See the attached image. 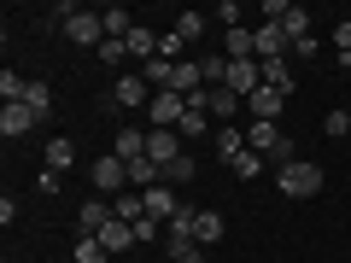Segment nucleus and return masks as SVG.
I'll list each match as a JSON object with an SVG mask.
<instances>
[{"mask_svg":"<svg viewBox=\"0 0 351 263\" xmlns=\"http://www.w3.org/2000/svg\"><path fill=\"white\" fill-rule=\"evenodd\" d=\"M276 181H281V193H287V199H316V193H322V164L316 158H293L287 170H276Z\"/></svg>","mask_w":351,"mask_h":263,"instance_id":"f257e3e1","label":"nucleus"},{"mask_svg":"<svg viewBox=\"0 0 351 263\" xmlns=\"http://www.w3.org/2000/svg\"><path fill=\"white\" fill-rule=\"evenodd\" d=\"M88 175H94V188H100L106 199H117V193L129 188V164L117 158V152H106V158H94V170H88Z\"/></svg>","mask_w":351,"mask_h":263,"instance_id":"f03ea898","label":"nucleus"},{"mask_svg":"<svg viewBox=\"0 0 351 263\" xmlns=\"http://www.w3.org/2000/svg\"><path fill=\"white\" fill-rule=\"evenodd\" d=\"M112 105H117V112H141V105H152V88H147V76H141V71L117 76V82H112Z\"/></svg>","mask_w":351,"mask_h":263,"instance_id":"7ed1b4c3","label":"nucleus"},{"mask_svg":"<svg viewBox=\"0 0 351 263\" xmlns=\"http://www.w3.org/2000/svg\"><path fill=\"white\" fill-rule=\"evenodd\" d=\"M64 41H76V47H100V41H106V18L82 6V12H76L71 24H64Z\"/></svg>","mask_w":351,"mask_h":263,"instance_id":"20e7f679","label":"nucleus"},{"mask_svg":"<svg viewBox=\"0 0 351 263\" xmlns=\"http://www.w3.org/2000/svg\"><path fill=\"white\" fill-rule=\"evenodd\" d=\"M258 88H263V64H258V59H234V64H228V94L252 100Z\"/></svg>","mask_w":351,"mask_h":263,"instance_id":"39448f33","label":"nucleus"},{"mask_svg":"<svg viewBox=\"0 0 351 263\" xmlns=\"http://www.w3.org/2000/svg\"><path fill=\"white\" fill-rule=\"evenodd\" d=\"M152 129H182V112H188V100H182V94H170V88H164V94H152Z\"/></svg>","mask_w":351,"mask_h":263,"instance_id":"423d86ee","label":"nucleus"},{"mask_svg":"<svg viewBox=\"0 0 351 263\" xmlns=\"http://www.w3.org/2000/svg\"><path fill=\"white\" fill-rule=\"evenodd\" d=\"M182 152H188V147H182V135H176V129H147V158L158 164V170H164L170 158H182Z\"/></svg>","mask_w":351,"mask_h":263,"instance_id":"0eeeda50","label":"nucleus"},{"mask_svg":"<svg viewBox=\"0 0 351 263\" xmlns=\"http://www.w3.org/2000/svg\"><path fill=\"white\" fill-rule=\"evenodd\" d=\"M252 47H258V59H287L293 41H287L281 24H258V29H252Z\"/></svg>","mask_w":351,"mask_h":263,"instance_id":"6e6552de","label":"nucleus"},{"mask_svg":"<svg viewBox=\"0 0 351 263\" xmlns=\"http://www.w3.org/2000/svg\"><path fill=\"white\" fill-rule=\"evenodd\" d=\"M246 112H252V123H276L281 112H287V94H276V88H258L246 100Z\"/></svg>","mask_w":351,"mask_h":263,"instance_id":"1a4fd4ad","label":"nucleus"},{"mask_svg":"<svg viewBox=\"0 0 351 263\" xmlns=\"http://www.w3.org/2000/svg\"><path fill=\"white\" fill-rule=\"evenodd\" d=\"M182 211H193V205H182L176 199V188H147V216H158V223H170V216H182Z\"/></svg>","mask_w":351,"mask_h":263,"instance_id":"9d476101","label":"nucleus"},{"mask_svg":"<svg viewBox=\"0 0 351 263\" xmlns=\"http://www.w3.org/2000/svg\"><path fill=\"white\" fill-rule=\"evenodd\" d=\"M36 123H41V117L29 112L24 100H18V105H6V112H0V135H6V140H18V135H29V129H36Z\"/></svg>","mask_w":351,"mask_h":263,"instance_id":"9b49d317","label":"nucleus"},{"mask_svg":"<svg viewBox=\"0 0 351 263\" xmlns=\"http://www.w3.org/2000/svg\"><path fill=\"white\" fill-rule=\"evenodd\" d=\"M246 147H252V152H269V158H276V152L287 147V135H281V123H252V129H246Z\"/></svg>","mask_w":351,"mask_h":263,"instance_id":"f8f14e48","label":"nucleus"},{"mask_svg":"<svg viewBox=\"0 0 351 263\" xmlns=\"http://www.w3.org/2000/svg\"><path fill=\"white\" fill-rule=\"evenodd\" d=\"M258 64H263V88H276V94L293 100V59H258Z\"/></svg>","mask_w":351,"mask_h":263,"instance_id":"ddd939ff","label":"nucleus"},{"mask_svg":"<svg viewBox=\"0 0 351 263\" xmlns=\"http://www.w3.org/2000/svg\"><path fill=\"white\" fill-rule=\"evenodd\" d=\"M223 234H228L223 211H193V240H199V246H217Z\"/></svg>","mask_w":351,"mask_h":263,"instance_id":"4468645a","label":"nucleus"},{"mask_svg":"<svg viewBox=\"0 0 351 263\" xmlns=\"http://www.w3.org/2000/svg\"><path fill=\"white\" fill-rule=\"evenodd\" d=\"M41 158H47V170H53V175H64V170L76 164V140H71V135H53Z\"/></svg>","mask_w":351,"mask_h":263,"instance_id":"2eb2a0df","label":"nucleus"},{"mask_svg":"<svg viewBox=\"0 0 351 263\" xmlns=\"http://www.w3.org/2000/svg\"><path fill=\"white\" fill-rule=\"evenodd\" d=\"M112 152L123 164H135V158H147V129H117V140H112Z\"/></svg>","mask_w":351,"mask_h":263,"instance_id":"dca6fc26","label":"nucleus"},{"mask_svg":"<svg viewBox=\"0 0 351 263\" xmlns=\"http://www.w3.org/2000/svg\"><path fill=\"white\" fill-rule=\"evenodd\" d=\"M205 105H211V123H228L246 100H240V94H228V88H205Z\"/></svg>","mask_w":351,"mask_h":263,"instance_id":"f3484780","label":"nucleus"},{"mask_svg":"<svg viewBox=\"0 0 351 263\" xmlns=\"http://www.w3.org/2000/svg\"><path fill=\"white\" fill-rule=\"evenodd\" d=\"M193 175H199V158H193V152H182V158L164 164V188H182V181H193Z\"/></svg>","mask_w":351,"mask_h":263,"instance_id":"a211bd4d","label":"nucleus"},{"mask_svg":"<svg viewBox=\"0 0 351 263\" xmlns=\"http://www.w3.org/2000/svg\"><path fill=\"white\" fill-rule=\"evenodd\" d=\"M106 223H112V205H106V199H94V205H82V211H76V228H82V234H100Z\"/></svg>","mask_w":351,"mask_h":263,"instance_id":"6ab92c4d","label":"nucleus"},{"mask_svg":"<svg viewBox=\"0 0 351 263\" xmlns=\"http://www.w3.org/2000/svg\"><path fill=\"white\" fill-rule=\"evenodd\" d=\"M129 59L135 64H147V59H158V36H152V29H129Z\"/></svg>","mask_w":351,"mask_h":263,"instance_id":"aec40b11","label":"nucleus"},{"mask_svg":"<svg viewBox=\"0 0 351 263\" xmlns=\"http://www.w3.org/2000/svg\"><path fill=\"white\" fill-rule=\"evenodd\" d=\"M106 36H112V41H129V29H135V12H129V6H106Z\"/></svg>","mask_w":351,"mask_h":263,"instance_id":"412c9836","label":"nucleus"},{"mask_svg":"<svg viewBox=\"0 0 351 263\" xmlns=\"http://www.w3.org/2000/svg\"><path fill=\"white\" fill-rule=\"evenodd\" d=\"M135 71L147 76L152 94H164V88H170V76H176V64H170V59H147V64H135Z\"/></svg>","mask_w":351,"mask_h":263,"instance_id":"4be33fe9","label":"nucleus"},{"mask_svg":"<svg viewBox=\"0 0 351 263\" xmlns=\"http://www.w3.org/2000/svg\"><path fill=\"white\" fill-rule=\"evenodd\" d=\"M223 53H228V59H258V47H252V29H246V24L228 29V36H223Z\"/></svg>","mask_w":351,"mask_h":263,"instance_id":"5701e85b","label":"nucleus"},{"mask_svg":"<svg viewBox=\"0 0 351 263\" xmlns=\"http://www.w3.org/2000/svg\"><path fill=\"white\" fill-rule=\"evenodd\" d=\"M112 216H123V223H141V216H147V193H117V199H112Z\"/></svg>","mask_w":351,"mask_h":263,"instance_id":"b1692460","label":"nucleus"},{"mask_svg":"<svg viewBox=\"0 0 351 263\" xmlns=\"http://www.w3.org/2000/svg\"><path fill=\"white\" fill-rule=\"evenodd\" d=\"M71 258H76V263H106V258H112V251L100 246V234H76V246H71Z\"/></svg>","mask_w":351,"mask_h":263,"instance_id":"393cba45","label":"nucleus"},{"mask_svg":"<svg viewBox=\"0 0 351 263\" xmlns=\"http://www.w3.org/2000/svg\"><path fill=\"white\" fill-rule=\"evenodd\" d=\"M217 152H223V158H228V164H234V158H240V152H246V135H240V129H234V123H223V129H217Z\"/></svg>","mask_w":351,"mask_h":263,"instance_id":"a878e982","label":"nucleus"},{"mask_svg":"<svg viewBox=\"0 0 351 263\" xmlns=\"http://www.w3.org/2000/svg\"><path fill=\"white\" fill-rule=\"evenodd\" d=\"M170 29H176V36H182V41L193 47V41L205 36V12H176V24H170Z\"/></svg>","mask_w":351,"mask_h":263,"instance_id":"bb28decb","label":"nucleus"},{"mask_svg":"<svg viewBox=\"0 0 351 263\" xmlns=\"http://www.w3.org/2000/svg\"><path fill=\"white\" fill-rule=\"evenodd\" d=\"M24 94H29V82H24V76L12 71V64H6V71H0V100H6V105H18Z\"/></svg>","mask_w":351,"mask_h":263,"instance_id":"cd10ccee","label":"nucleus"},{"mask_svg":"<svg viewBox=\"0 0 351 263\" xmlns=\"http://www.w3.org/2000/svg\"><path fill=\"white\" fill-rule=\"evenodd\" d=\"M281 29H287V41H304V36H311V12H304V6H287Z\"/></svg>","mask_w":351,"mask_h":263,"instance_id":"c85d7f7f","label":"nucleus"},{"mask_svg":"<svg viewBox=\"0 0 351 263\" xmlns=\"http://www.w3.org/2000/svg\"><path fill=\"white\" fill-rule=\"evenodd\" d=\"M24 105H29V112H36V117H47V112H53V88H47V82H29Z\"/></svg>","mask_w":351,"mask_h":263,"instance_id":"c756f323","label":"nucleus"},{"mask_svg":"<svg viewBox=\"0 0 351 263\" xmlns=\"http://www.w3.org/2000/svg\"><path fill=\"white\" fill-rule=\"evenodd\" d=\"M182 53H188V41L176 36V29H164V36H158V59H170V64H182Z\"/></svg>","mask_w":351,"mask_h":263,"instance_id":"7c9ffc66","label":"nucleus"},{"mask_svg":"<svg viewBox=\"0 0 351 263\" xmlns=\"http://www.w3.org/2000/svg\"><path fill=\"white\" fill-rule=\"evenodd\" d=\"M228 170H234V175H240V181H252V175H258V170H263V152H252V147H246V152H240V158H234V164H228Z\"/></svg>","mask_w":351,"mask_h":263,"instance_id":"2f4dec72","label":"nucleus"},{"mask_svg":"<svg viewBox=\"0 0 351 263\" xmlns=\"http://www.w3.org/2000/svg\"><path fill=\"white\" fill-rule=\"evenodd\" d=\"M100 59H106V64H129V41H112V36H106V41H100Z\"/></svg>","mask_w":351,"mask_h":263,"instance_id":"473e14b6","label":"nucleus"},{"mask_svg":"<svg viewBox=\"0 0 351 263\" xmlns=\"http://www.w3.org/2000/svg\"><path fill=\"white\" fill-rule=\"evenodd\" d=\"M217 24H223V29H240V18H246V12H240V6H234V0H223V6H217Z\"/></svg>","mask_w":351,"mask_h":263,"instance_id":"72a5a7b5","label":"nucleus"},{"mask_svg":"<svg viewBox=\"0 0 351 263\" xmlns=\"http://www.w3.org/2000/svg\"><path fill=\"white\" fill-rule=\"evenodd\" d=\"M322 129H328L334 140H339V135H351V112H328V117H322Z\"/></svg>","mask_w":351,"mask_h":263,"instance_id":"f704fd0d","label":"nucleus"},{"mask_svg":"<svg viewBox=\"0 0 351 263\" xmlns=\"http://www.w3.org/2000/svg\"><path fill=\"white\" fill-rule=\"evenodd\" d=\"M158 234H164L158 216H141V223H135V246H141V240H158Z\"/></svg>","mask_w":351,"mask_h":263,"instance_id":"c9c22d12","label":"nucleus"},{"mask_svg":"<svg viewBox=\"0 0 351 263\" xmlns=\"http://www.w3.org/2000/svg\"><path fill=\"white\" fill-rule=\"evenodd\" d=\"M170 258H176V263H211L199 246H170Z\"/></svg>","mask_w":351,"mask_h":263,"instance_id":"e433bc0d","label":"nucleus"}]
</instances>
